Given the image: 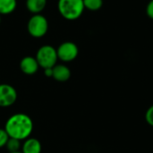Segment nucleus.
<instances>
[{"label":"nucleus","mask_w":153,"mask_h":153,"mask_svg":"<svg viewBox=\"0 0 153 153\" xmlns=\"http://www.w3.org/2000/svg\"><path fill=\"white\" fill-rule=\"evenodd\" d=\"M41 144L36 138H27L22 144V153H40Z\"/></svg>","instance_id":"9"},{"label":"nucleus","mask_w":153,"mask_h":153,"mask_svg":"<svg viewBox=\"0 0 153 153\" xmlns=\"http://www.w3.org/2000/svg\"><path fill=\"white\" fill-rule=\"evenodd\" d=\"M0 21H1V18H0Z\"/></svg>","instance_id":"19"},{"label":"nucleus","mask_w":153,"mask_h":153,"mask_svg":"<svg viewBox=\"0 0 153 153\" xmlns=\"http://www.w3.org/2000/svg\"><path fill=\"white\" fill-rule=\"evenodd\" d=\"M47 0H27L26 6L27 9L34 13H40L46 6Z\"/></svg>","instance_id":"10"},{"label":"nucleus","mask_w":153,"mask_h":153,"mask_svg":"<svg viewBox=\"0 0 153 153\" xmlns=\"http://www.w3.org/2000/svg\"><path fill=\"white\" fill-rule=\"evenodd\" d=\"M20 67L21 70L25 74H34L39 65L36 60V58L32 57V56H25L24 58L22 59L21 63H20Z\"/></svg>","instance_id":"7"},{"label":"nucleus","mask_w":153,"mask_h":153,"mask_svg":"<svg viewBox=\"0 0 153 153\" xmlns=\"http://www.w3.org/2000/svg\"><path fill=\"white\" fill-rule=\"evenodd\" d=\"M71 76L70 69L64 65H56L53 67L52 77L58 82H66Z\"/></svg>","instance_id":"8"},{"label":"nucleus","mask_w":153,"mask_h":153,"mask_svg":"<svg viewBox=\"0 0 153 153\" xmlns=\"http://www.w3.org/2000/svg\"><path fill=\"white\" fill-rule=\"evenodd\" d=\"M9 153H22L21 152H9Z\"/></svg>","instance_id":"18"},{"label":"nucleus","mask_w":153,"mask_h":153,"mask_svg":"<svg viewBox=\"0 0 153 153\" xmlns=\"http://www.w3.org/2000/svg\"><path fill=\"white\" fill-rule=\"evenodd\" d=\"M84 8L91 11H97L102 7L103 0H83Z\"/></svg>","instance_id":"12"},{"label":"nucleus","mask_w":153,"mask_h":153,"mask_svg":"<svg viewBox=\"0 0 153 153\" xmlns=\"http://www.w3.org/2000/svg\"><path fill=\"white\" fill-rule=\"evenodd\" d=\"M16 0H0V14H8L14 11Z\"/></svg>","instance_id":"11"},{"label":"nucleus","mask_w":153,"mask_h":153,"mask_svg":"<svg viewBox=\"0 0 153 153\" xmlns=\"http://www.w3.org/2000/svg\"><path fill=\"white\" fill-rule=\"evenodd\" d=\"M17 92L15 89L9 84H0V107H10L15 103Z\"/></svg>","instance_id":"6"},{"label":"nucleus","mask_w":153,"mask_h":153,"mask_svg":"<svg viewBox=\"0 0 153 153\" xmlns=\"http://www.w3.org/2000/svg\"><path fill=\"white\" fill-rule=\"evenodd\" d=\"M57 57L64 62H70L75 59L78 56L77 46L70 41L62 43L56 50Z\"/></svg>","instance_id":"5"},{"label":"nucleus","mask_w":153,"mask_h":153,"mask_svg":"<svg viewBox=\"0 0 153 153\" xmlns=\"http://www.w3.org/2000/svg\"><path fill=\"white\" fill-rule=\"evenodd\" d=\"M146 13H147V15L151 19H153V0H151L149 2L147 8H146Z\"/></svg>","instance_id":"16"},{"label":"nucleus","mask_w":153,"mask_h":153,"mask_svg":"<svg viewBox=\"0 0 153 153\" xmlns=\"http://www.w3.org/2000/svg\"><path fill=\"white\" fill-rule=\"evenodd\" d=\"M9 139V136L4 129H0V148L5 146L7 141Z\"/></svg>","instance_id":"14"},{"label":"nucleus","mask_w":153,"mask_h":153,"mask_svg":"<svg viewBox=\"0 0 153 153\" xmlns=\"http://www.w3.org/2000/svg\"><path fill=\"white\" fill-rule=\"evenodd\" d=\"M57 52L51 46H43L41 47L36 56V60L39 65L44 69L53 68L57 61Z\"/></svg>","instance_id":"3"},{"label":"nucleus","mask_w":153,"mask_h":153,"mask_svg":"<svg viewBox=\"0 0 153 153\" xmlns=\"http://www.w3.org/2000/svg\"><path fill=\"white\" fill-rule=\"evenodd\" d=\"M20 146H21V141L20 140L14 139V138H10V137H9V139L5 144V147L9 151V152H19Z\"/></svg>","instance_id":"13"},{"label":"nucleus","mask_w":153,"mask_h":153,"mask_svg":"<svg viewBox=\"0 0 153 153\" xmlns=\"http://www.w3.org/2000/svg\"><path fill=\"white\" fill-rule=\"evenodd\" d=\"M48 28V23L47 19L40 14L33 15L28 22V31L34 38L43 37Z\"/></svg>","instance_id":"4"},{"label":"nucleus","mask_w":153,"mask_h":153,"mask_svg":"<svg viewBox=\"0 0 153 153\" xmlns=\"http://www.w3.org/2000/svg\"><path fill=\"white\" fill-rule=\"evenodd\" d=\"M58 10L64 18L75 20L83 13V0H59Z\"/></svg>","instance_id":"2"},{"label":"nucleus","mask_w":153,"mask_h":153,"mask_svg":"<svg viewBox=\"0 0 153 153\" xmlns=\"http://www.w3.org/2000/svg\"><path fill=\"white\" fill-rule=\"evenodd\" d=\"M145 119L147 121V123L153 127V105L151 106L148 110L146 111V114H145Z\"/></svg>","instance_id":"15"},{"label":"nucleus","mask_w":153,"mask_h":153,"mask_svg":"<svg viewBox=\"0 0 153 153\" xmlns=\"http://www.w3.org/2000/svg\"><path fill=\"white\" fill-rule=\"evenodd\" d=\"M45 71V74H46V76H48V77H52V75H53V68H47V69H44Z\"/></svg>","instance_id":"17"},{"label":"nucleus","mask_w":153,"mask_h":153,"mask_svg":"<svg viewBox=\"0 0 153 153\" xmlns=\"http://www.w3.org/2000/svg\"><path fill=\"white\" fill-rule=\"evenodd\" d=\"M33 129L31 118L22 113L13 115L5 123L4 130L10 138L17 140H26L30 135Z\"/></svg>","instance_id":"1"}]
</instances>
